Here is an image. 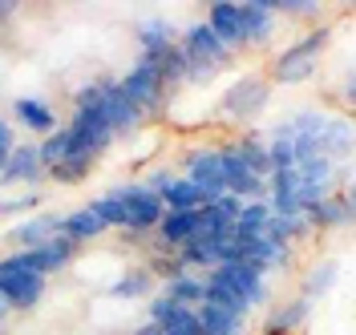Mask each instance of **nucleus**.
<instances>
[{
  "mask_svg": "<svg viewBox=\"0 0 356 335\" xmlns=\"http://www.w3.org/2000/svg\"><path fill=\"white\" fill-rule=\"evenodd\" d=\"M69 141H73L77 154H86V157H97L113 141V130H110V121H106V113H102V97H97L93 105H81V110L73 113V121H69Z\"/></svg>",
  "mask_w": 356,
  "mask_h": 335,
  "instance_id": "f257e3e1",
  "label": "nucleus"
},
{
  "mask_svg": "<svg viewBox=\"0 0 356 335\" xmlns=\"http://www.w3.org/2000/svg\"><path fill=\"white\" fill-rule=\"evenodd\" d=\"M162 85H166V81H162V73H158V65L150 61V57H142V61L118 81L122 97L130 101L134 110H150V105L158 101V93H162Z\"/></svg>",
  "mask_w": 356,
  "mask_h": 335,
  "instance_id": "f03ea898",
  "label": "nucleus"
},
{
  "mask_svg": "<svg viewBox=\"0 0 356 335\" xmlns=\"http://www.w3.org/2000/svg\"><path fill=\"white\" fill-rule=\"evenodd\" d=\"M328 45V28H316L308 41H300L296 49H288L280 61H275V77L280 81H304L312 69H316V53Z\"/></svg>",
  "mask_w": 356,
  "mask_h": 335,
  "instance_id": "7ed1b4c3",
  "label": "nucleus"
},
{
  "mask_svg": "<svg viewBox=\"0 0 356 335\" xmlns=\"http://www.w3.org/2000/svg\"><path fill=\"white\" fill-rule=\"evenodd\" d=\"M122 194V206H126V223L130 230H146V226H158L162 218V198L150 194L146 186H126V190H118Z\"/></svg>",
  "mask_w": 356,
  "mask_h": 335,
  "instance_id": "20e7f679",
  "label": "nucleus"
},
{
  "mask_svg": "<svg viewBox=\"0 0 356 335\" xmlns=\"http://www.w3.org/2000/svg\"><path fill=\"white\" fill-rule=\"evenodd\" d=\"M44 291V275L37 270H0V299L8 307H33Z\"/></svg>",
  "mask_w": 356,
  "mask_h": 335,
  "instance_id": "39448f33",
  "label": "nucleus"
},
{
  "mask_svg": "<svg viewBox=\"0 0 356 335\" xmlns=\"http://www.w3.org/2000/svg\"><path fill=\"white\" fill-rule=\"evenodd\" d=\"M186 166H191V182L202 190L207 206L227 194V186H222V166H219V150H199V154L186 157Z\"/></svg>",
  "mask_w": 356,
  "mask_h": 335,
  "instance_id": "423d86ee",
  "label": "nucleus"
},
{
  "mask_svg": "<svg viewBox=\"0 0 356 335\" xmlns=\"http://www.w3.org/2000/svg\"><path fill=\"white\" fill-rule=\"evenodd\" d=\"M211 279H215V283H227V287H235L251 307L264 303V270H255L251 263H219Z\"/></svg>",
  "mask_w": 356,
  "mask_h": 335,
  "instance_id": "0eeeda50",
  "label": "nucleus"
},
{
  "mask_svg": "<svg viewBox=\"0 0 356 335\" xmlns=\"http://www.w3.org/2000/svg\"><path fill=\"white\" fill-rule=\"evenodd\" d=\"M219 166H222V186H227V194H264V178H255L251 170H247L243 162H239V154H235V146L231 150H219Z\"/></svg>",
  "mask_w": 356,
  "mask_h": 335,
  "instance_id": "6e6552de",
  "label": "nucleus"
},
{
  "mask_svg": "<svg viewBox=\"0 0 356 335\" xmlns=\"http://www.w3.org/2000/svg\"><path fill=\"white\" fill-rule=\"evenodd\" d=\"M207 28H211V37H215V41H219L222 49L243 45V24H239V4H231V0H219V4H211V17H207Z\"/></svg>",
  "mask_w": 356,
  "mask_h": 335,
  "instance_id": "1a4fd4ad",
  "label": "nucleus"
},
{
  "mask_svg": "<svg viewBox=\"0 0 356 335\" xmlns=\"http://www.w3.org/2000/svg\"><path fill=\"white\" fill-rule=\"evenodd\" d=\"M102 113H106V121H110L113 134L134 130V126H138V117H142V110H134L130 101L122 97L118 81H106V85H102Z\"/></svg>",
  "mask_w": 356,
  "mask_h": 335,
  "instance_id": "9d476101",
  "label": "nucleus"
},
{
  "mask_svg": "<svg viewBox=\"0 0 356 335\" xmlns=\"http://www.w3.org/2000/svg\"><path fill=\"white\" fill-rule=\"evenodd\" d=\"M264 101H267V85L255 81V77H247V81H239L235 89L227 93V113L231 117H251Z\"/></svg>",
  "mask_w": 356,
  "mask_h": 335,
  "instance_id": "9b49d317",
  "label": "nucleus"
},
{
  "mask_svg": "<svg viewBox=\"0 0 356 335\" xmlns=\"http://www.w3.org/2000/svg\"><path fill=\"white\" fill-rule=\"evenodd\" d=\"M41 157H37V150L33 146H17L13 154H8V162H4V170H0V178H4V186L8 182H37L41 178Z\"/></svg>",
  "mask_w": 356,
  "mask_h": 335,
  "instance_id": "f8f14e48",
  "label": "nucleus"
},
{
  "mask_svg": "<svg viewBox=\"0 0 356 335\" xmlns=\"http://www.w3.org/2000/svg\"><path fill=\"white\" fill-rule=\"evenodd\" d=\"M239 24H243V41H267L271 37V8L259 0L239 4Z\"/></svg>",
  "mask_w": 356,
  "mask_h": 335,
  "instance_id": "ddd939ff",
  "label": "nucleus"
},
{
  "mask_svg": "<svg viewBox=\"0 0 356 335\" xmlns=\"http://www.w3.org/2000/svg\"><path fill=\"white\" fill-rule=\"evenodd\" d=\"M158 198L166 202V210H199V206H207V198H202V190L195 186L191 178H182V182H170Z\"/></svg>",
  "mask_w": 356,
  "mask_h": 335,
  "instance_id": "4468645a",
  "label": "nucleus"
},
{
  "mask_svg": "<svg viewBox=\"0 0 356 335\" xmlns=\"http://www.w3.org/2000/svg\"><path fill=\"white\" fill-rule=\"evenodd\" d=\"M17 117H21V126H29V130H37V134H44V137L57 130L53 110H49L44 101H33V97H21V101H17Z\"/></svg>",
  "mask_w": 356,
  "mask_h": 335,
  "instance_id": "2eb2a0df",
  "label": "nucleus"
},
{
  "mask_svg": "<svg viewBox=\"0 0 356 335\" xmlns=\"http://www.w3.org/2000/svg\"><path fill=\"white\" fill-rule=\"evenodd\" d=\"M207 303H211V307H219V311H227V315H235V319H243L247 307H251V303H247L235 287L215 283V279H207Z\"/></svg>",
  "mask_w": 356,
  "mask_h": 335,
  "instance_id": "dca6fc26",
  "label": "nucleus"
},
{
  "mask_svg": "<svg viewBox=\"0 0 356 335\" xmlns=\"http://www.w3.org/2000/svg\"><path fill=\"white\" fill-rule=\"evenodd\" d=\"M53 234H61V218H57V214L29 218L24 226H17V230H13V239H17V243H24V246H41V243H49Z\"/></svg>",
  "mask_w": 356,
  "mask_h": 335,
  "instance_id": "f3484780",
  "label": "nucleus"
},
{
  "mask_svg": "<svg viewBox=\"0 0 356 335\" xmlns=\"http://www.w3.org/2000/svg\"><path fill=\"white\" fill-rule=\"evenodd\" d=\"M195 319H199V327L207 335H239V319L219 311V307H211V303H199L195 307Z\"/></svg>",
  "mask_w": 356,
  "mask_h": 335,
  "instance_id": "a211bd4d",
  "label": "nucleus"
},
{
  "mask_svg": "<svg viewBox=\"0 0 356 335\" xmlns=\"http://www.w3.org/2000/svg\"><path fill=\"white\" fill-rule=\"evenodd\" d=\"M166 295L175 299L178 307H199V303H207V283L191 279V275H175L166 283Z\"/></svg>",
  "mask_w": 356,
  "mask_h": 335,
  "instance_id": "6ab92c4d",
  "label": "nucleus"
},
{
  "mask_svg": "<svg viewBox=\"0 0 356 335\" xmlns=\"http://www.w3.org/2000/svg\"><path fill=\"white\" fill-rule=\"evenodd\" d=\"M158 230H162L166 243H186L195 234V210H166L158 218Z\"/></svg>",
  "mask_w": 356,
  "mask_h": 335,
  "instance_id": "aec40b11",
  "label": "nucleus"
},
{
  "mask_svg": "<svg viewBox=\"0 0 356 335\" xmlns=\"http://www.w3.org/2000/svg\"><path fill=\"white\" fill-rule=\"evenodd\" d=\"M106 226H102V218L93 214V210H77V214H69V218H61V234H65L69 243H81V239H93V234H102Z\"/></svg>",
  "mask_w": 356,
  "mask_h": 335,
  "instance_id": "412c9836",
  "label": "nucleus"
},
{
  "mask_svg": "<svg viewBox=\"0 0 356 335\" xmlns=\"http://www.w3.org/2000/svg\"><path fill=\"white\" fill-rule=\"evenodd\" d=\"M69 154H77L73 150V141H69V130H53V134L41 141V150H37V157H41L44 170H53V166H61Z\"/></svg>",
  "mask_w": 356,
  "mask_h": 335,
  "instance_id": "4be33fe9",
  "label": "nucleus"
},
{
  "mask_svg": "<svg viewBox=\"0 0 356 335\" xmlns=\"http://www.w3.org/2000/svg\"><path fill=\"white\" fill-rule=\"evenodd\" d=\"M138 41H142V53H146V57H158L162 49L175 45V33H170L166 21H146L138 28Z\"/></svg>",
  "mask_w": 356,
  "mask_h": 335,
  "instance_id": "5701e85b",
  "label": "nucleus"
},
{
  "mask_svg": "<svg viewBox=\"0 0 356 335\" xmlns=\"http://www.w3.org/2000/svg\"><path fill=\"white\" fill-rule=\"evenodd\" d=\"M235 154H239V162H243L255 178L271 174V157H267V146L259 141V137H247L243 146H235Z\"/></svg>",
  "mask_w": 356,
  "mask_h": 335,
  "instance_id": "b1692460",
  "label": "nucleus"
},
{
  "mask_svg": "<svg viewBox=\"0 0 356 335\" xmlns=\"http://www.w3.org/2000/svg\"><path fill=\"white\" fill-rule=\"evenodd\" d=\"M89 210L102 218V226H122V223H126V206H122V194H118V190L106 194V198H97Z\"/></svg>",
  "mask_w": 356,
  "mask_h": 335,
  "instance_id": "393cba45",
  "label": "nucleus"
},
{
  "mask_svg": "<svg viewBox=\"0 0 356 335\" xmlns=\"http://www.w3.org/2000/svg\"><path fill=\"white\" fill-rule=\"evenodd\" d=\"M89 166H93V157H86V154H69L65 162H61V166H53L49 174H53L57 182H81V178L89 174Z\"/></svg>",
  "mask_w": 356,
  "mask_h": 335,
  "instance_id": "a878e982",
  "label": "nucleus"
},
{
  "mask_svg": "<svg viewBox=\"0 0 356 335\" xmlns=\"http://www.w3.org/2000/svg\"><path fill=\"white\" fill-rule=\"evenodd\" d=\"M146 291H150V275H146V270H134L122 283H113V295H118V299H138V295H146Z\"/></svg>",
  "mask_w": 356,
  "mask_h": 335,
  "instance_id": "bb28decb",
  "label": "nucleus"
},
{
  "mask_svg": "<svg viewBox=\"0 0 356 335\" xmlns=\"http://www.w3.org/2000/svg\"><path fill=\"white\" fill-rule=\"evenodd\" d=\"M175 311H178L175 299H170V295H158L154 303H150V323H154V327H162V323H166Z\"/></svg>",
  "mask_w": 356,
  "mask_h": 335,
  "instance_id": "cd10ccee",
  "label": "nucleus"
},
{
  "mask_svg": "<svg viewBox=\"0 0 356 335\" xmlns=\"http://www.w3.org/2000/svg\"><path fill=\"white\" fill-rule=\"evenodd\" d=\"M211 206L219 210L222 218H231V223H235V218H239V210H243V202L235 198V194H222V198H215V202H211Z\"/></svg>",
  "mask_w": 356,
  "mask_h": 335,
  "instance_id": "c85d7f7f",
  "label": "nucleus"
},
{
  "mask_svg": "<svg viewBox=\"0 0 356 335\" xmlns=\"http://www.w3.org/2000/svg\"><path fill=\"white\" fill-rule=\"evenodd\" d=\"M300 319H304V307H288V311H280V319L271 323V332L280 335V332H284V327H296Z\"/></svg>",
  "mask_w": 356,
  "mask_h": 335,
  "instance_id": "c756f323",
  "label": "nucleus"
},
{
  "mask_svg": "<svg viewBox=\"0 0 356 335\" xmlns=\"http://www.w3.org/2000/svg\"><path fill=\"white\" fill-rule=\"evenodd\" d=\"M37 198L29 194V198H13V202H0V214H17V210H33Z\"/></svg>",
  "mask_w": 356,
  "mask_h": 335,
  "instance_id": "7c9ffc66",
  "label": "nucleus"
},
{
  "mask_svg": "<svg viewBox=\"0 0 356 335\" xmlns=\"http://www.w3.org/2000/svg\"><path fill=\"white\" fill-rule=\"evenodd\" d=\"M332 275H336L332 267H320V270H316V275H312L308 291H312V295H316V291H324V287H328V283H332Z\"/></svg>",
  "mask_w": 356,
  "mask_h": 335,
  "instance_id": "2f4dec72",
  "label": "nucleus"
},
{
  "mask_svg": "<svg viewBox=\"0 0 356 335\" xmlns=\"http://www.w3.org/2000/svg\"><path fill=\"white\" fill-rule=\"evenodd\" d=\"M0 154H4V157L13 154V130H8L4 121H0Z\"/></svg>",
  "mask_w": 356,
  "mask_h": 335,
  "instance_id": "473e14b6",
  "label": "nucleus"
},
{
  "mask_svg": "<svg viewBox=\"0 0 356 335\" xmlns=\"http://www.w3.org/2000/svg\"><path fill=\"white\" fill-rule=\"evenodd\" d=\"M4 311H8V303H4V299H0V315H4Z\"/></svg>",
  "mask_w": 356,
  "mask_h": 335,
  "instance_id": "72a5a7b5",
  "label": "nucleus"
},
{
  "mask_svg": "<svg viewBox=\"0 0 356 335\" xmlns=\"http://www.w3.org/2000/svg\"><path fill=\"white\" fill-rule=\"evenodd\" d=\"M4 12H8V4H0V17H4Z\"/></svg>",
  "mask_w": 356,
  "mask_h": 335,
  "instance_id": "f704fd0d",
  "label": "nucleus"
},
{
  "mask_svg": "<svg viewBox=\"0 0 356 335\" xmlns=\"http://www.w3.org/2000/svg\"><path fill=\"white\" fill-rule=\"evenodd\" d=\"M4 162H8V157H4V154H0V170H4Z\"/></svg>",
  "mask_w": 356,
  "mask_h": 335,
  "instance_id": "c9c22d12",
  "label": "nucleus"
},
{
  "mask_svg": "<svg viewBox=\"0 0 356 335\" xmlns=\"http://www.w3.org/2000/svg\"><path fill=\"white\" fill-rule=\"evenodd\" d=\"M158 335H162V332H158Z\"/></svg>",
  "mask_w": 356,
  "mask_h": 335,
  "instance_id": "e433bc0d",
  "label": "nucleus"
}]
</instances>
